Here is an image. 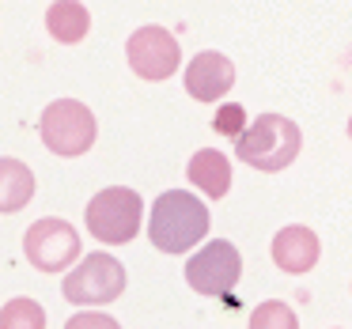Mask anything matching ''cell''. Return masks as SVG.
<instances>
[{
  "label": "cell",
  "mask_w": 352,
  "mask_h": 329,
  "mask_svg": "<svg viewBox=\"0 0 352 329\" xmlns=\"http://www.w3.org/2000/svg\"><path fill=\"white\" fill-rule=\"evenodd\" d=\"M208 235V208L186 190H167L152 205L148 238L163 253H186Z\"/></svg>",
  "instance_id": "obj_1"
},
{
  "label": "cell",
  "mask_w": 352,
  "mask_h": 329,
  "mask_svg": "<svg viewBox=\"0 0 352 329\" xmlns=\"http://www.w3.org/2000/svg\"><path fill=\"white\" fill-rule=\"evenodd\" d=\"M299 125L284 114H258L254 125H246V133L235 140V152L246 167L254 170H284L299 155Z\"/></svg>",
  "instance_id": "obj_2"
},
{
  "label": "cell",
  "mask_w": 352,
  "mask_h": 329,
  "mask_svg": "<svg viewBox=\"0 0 352 329\" xmlns=\"http://www.w3.org/2000/svg\"><path fill=\"white\" fill-rule=\"evenodd\" d=\"M38 137L54 155H84L95 144V117L84 102L76 99H57L42 110Z\"/></svg>",
  "instance_id": "obj_3"
},
{
  "label": "cell",
  "mask_w": 352,
  "mask_h": 329,
  "mask_svg": "<svg viewBox=\"0 0 352 329\" xmlns=\"http://www.w3.org/2000/svg\"><path fill=\"white\" fill-rule=\"evenodd\" d=\"M140 197L125 185H110V190L95 193L91 205H87V231H91L99 242L122 246L133 242V235L140 231Z\"/></svg>",
  "instance_id": "obj_4"
},
{
  "label": "cell",
  "mask_w": 352,
  "mask_h": 329,
  "mask_svg": "<svg viewBox=\"0 0 352 329\" xmlns=\"http://www.w3.org/2000/svg\"><path fill=\"white\" fill-rule=\"evenodd\" d=\"M65 299L80 306H102V303H114L118 295L125 291V269L118 258L110 253H87L69 276H65Z\"/></svg>",
  "instance_id": "obj_5"
},
{
  "label": "cell",
  "mask_w": 352,
  "mask_h": 329,
  "mask_svg": "<svg viewBox=\"0 0 352 329\" xmlns=\"http://www.w3.org/2000/svg\"><path fill=\"white\" fill-rule=\"evenodd\" d=\"M23 253L34 269L42 273H61L69 269L72 261L80 258V235L72 223L65 220H34L27 227V238H23Z\"/></svg>",
  "instance_id": "obj_6"
},
{
  "label": "cell",
  "mask_w": 352,
  "mask_h": 329,
  "mask_svg": "<svg viewBox=\"0 0 352 329\" xmlns=\"http://www.w3.org/2000/svg\"><path fill=\"white\" fill-rule=\"evenodd\" d=\"M243 276V258L231 242H208L205 250H197L190 261H186V280H190L193 291L201 295H223L231 291Z\"/></svg>",
  "instance_id": "obj_7"
},
{
  "label": "cell",
  "mask_w": 352,
  "mask_h": 329,
  "mask_svg": "<svg viewBox=\"0 0 352 329\" xmlns=\"http://www.w3.org/2000/svg\"><path fill=\"white\" fill-rule=\"evenodd\" d=\"M125 57H129L133 72L140 80H152L155 84V80L175 76L178 61H182V49H178L175 34L163 31V27H140L129 38V46H125Z\"/></svg>",
  "instance_id": "obj_8"
},
{
  "label": "cell",
  "mask_w": 352,
  "mask_h": 329,
  "mask_svg": "<svg viewBox=\"0 0 352 329\" xmlns=\"http://www.w3.org/2000/svg\"><path fill=\"white\" fill-rule=\"evenodd\" d=\"M231 84H235V65L223 54H212V49L197 54L186 69V91L197 102H220L231 91Z\"/></svg>",
  "instance_id": "obj_9"
},
{
  "label": "cell",
  "mask_w": 352,
  "mask_h": 329,
  "mask_svg": "<svg viewBox=\"0 0 352 329\" xmlns=\"http://www.w3.org/2000/svg\"><path fill=\"white\" fill-rule=\"evenodd\" d=\"M322 246H318V235L303 223H292V227L276 231L273 238V261L284 269V273H311L314 261H318Z\"/></svg>",
  "instance_id": "obj_10"
},
{
  "label": "cell",
  "mask_w": 352,
  "mask_h": 329,
  "mask_svg": "<svg viewBox=\"0 0 352 329\" xmlns=\"http://www.w3.org/2000/svg\"><path fill=\"white\" fill-rule=\"evenodd\" d=\"M186 174H190V182L197 185L205 197H212V201H220L223 193L231 190V163L223 159L216 148H201V152L190 159Z\"/></svg>",
  "instance_id": "obj_11"
},
{
  "label": "cell",
  "mask_w": 352,
  "mask_h": 329,
  "mask_svg": "<svg viewBox=\"0 0 352 329\" xmlns=\"http://www.w3.org/2000/svg\"><path fill=\"white\" fill-rule=\"evenodd\" d=\"M34 197V174L19 159H0V212H19Z\"/></svg>",
  "instance_id": "obj_12"
},
{
  "label": "cell",
  "mask_w": 352,
  "mask_h": 329,
  "mask_svg": "<svg viewBox=\"0 0 352 329\" xmlns=\"http://www.w3.org/2000/svg\"><path fill=\"white\" fill-rule=\"evenodd\" d=\"M46 27H50V34H54L57 42L72 46V42H80L87 31H91V16H87V8L80 4V0H57V4H50V12H46Z\"/></svg>",
  "instance_id": "obj_13"
},
{
  "label": "cell",
  "mask_w": 352,
  "mask_h": 329,
  "mask_svg": "<svg viewBox=\"0 0 352 329\" xmlns=\"http://www.w3.org/2000/svg\"><path fill=\"white\" fill-rule=\"evenodd\" d=\"M0 329H46V310L34 299H12L0 306Z\"/></svg>",
  "instance_id": "obj_14"
},
{
  "label": "cell",
  "mask_w": 352,
  "mask_h": 329,
  "mask_svg": "<svg viewBox=\"0 0 352 329\" xmlns=\"http://www.w3.org/2000/svg\"><path fill=\"white\" fill-rule=\"evenodd\" d=\"M250 329H299V321H296V314H292V306L269 299V303H261L258 310L250 314Z\"/></svg>",
  "instance_id": "obj_15"
},
{
  "label": "cell",
  "mask_w": 352,
  "mask_h": 329,
  "mask_svg": "<svg viewBox=\"0 0 352 329\" xmlns=\"http://www.w3.org/2000/svg\"><path fill=\"white\" fill-rule=\"evenodd\" d=\"M212 129L220 133V137L239 140L246 133V110L239 106V102H223V106L216 110V117H212Z\"/></svg>",
  "instance_id": "obj_16"
},
{
  "label": "cell",
  "mask_w": 352,
  "mask_h": 329,
  "mask_svg": "<svg viewBox=\"0 0 352 329\" xmlns=\"http://www.w3.org/2000/svg\"><path fill=\"white\" fill-rule=\"evenodd\" d=\"M65 329H122L110 314H99V310H84V314H72L65 321Z\"/></svg>",
  "instance_id": "obj_17"
},
{
  "label": "cell",
  "mask_w": 352,
  "mask_h": 329,
  "mask_svg": "<svg viewBox=\"0 0 352 329\" xmlns=\"http://www.w3.org/2000/svg\"><path fill=\"white\" fill-rule=\"evenodd\" d=\"M349 137H352V122H349Z\"/></svg>",
  "instance_id": "obj_18"
}]
</instances>
